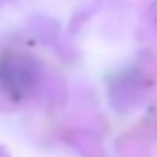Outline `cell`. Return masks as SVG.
I'll use <instances>...</instances> for the list:
<instances>
[{
    "label": "cell",
    "instance_id": "cell-1",
    "mask_svg": "<svg viewBox=\"0 0 157 157\" xmlns=\"http://www.w3.org/2000/svg\"><path fill=\"white\" fill-rule=\"evenodd\" d=\"M38 78H40L38 64L28 54L6 52L0 58V88L12 100L26 98L34 90Z\"/></svg>",
    "mask_w": 157,
    "mask_h": 157
},
{
    "label": "cell",
    "instance_id": "cell-2",
    "mask_svg": "<svg viewBox=\"0 0 157 157\" xmlns=\"http://www.w3.org/2000/svg\"><path fill=\"white\" fill-rule=\"evenodd\" d=\"M151 14H153V20L157 22V0H155L153 4H151Z\"/></svg>",
    "mask_w": 157,
    "mask_h": 157
}]
</instances>
